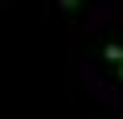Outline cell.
Segmentation results:
<instances>
[{
  "mask_svg": "<svg viewBox=\"0 0 123 119\" xmlns=\"http://www.w3.org/2000/svg\"><path fill=\"white\" fill-rule=\"evenodd\" d=\"M78 4H82V0H57V8H62V13H74Z\"/></svg>",
  "mask_w": 123,
  "mask_h": 119,
  "instance_id": "2",
  "label": "cell"
},
{
  "mask_svg": "<svg viewBox=\"0 0 123 119\" xmlns=\"http://www.w3.org/2000/svg\"><path fill=\"white\" fill-rule=\"evenodd\" d=\"M103 57H107V62L119 70V78H123V45H115V41H107L103 45Z\"/></svg>",
  "mask_w": 123,
  "mask_h": 119,
  "instance_id": "1",
  "label": "cell"
}]
</instances>
